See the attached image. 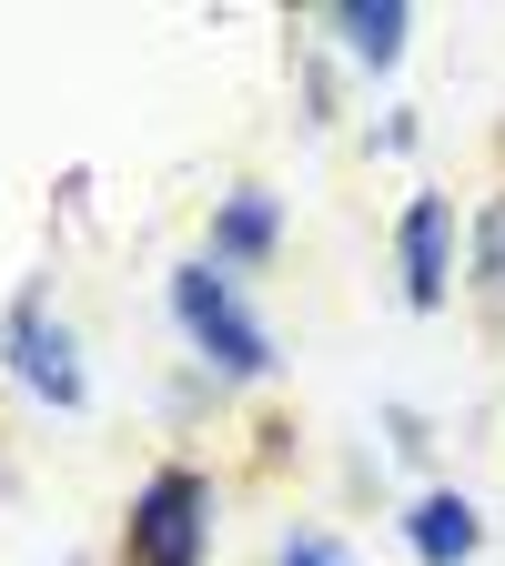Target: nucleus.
Segmentation results:
<instances>
[{
    "label": "nucleus",
    "instance_id": "2",
    "mask_svg": "<svg viewBox=\"0 0 505 566\" xmlns=\"http://www.w3.org/2000/svg\"><path fill=\"white\" fill-rule=\"evenodd\" d=\"M202 536H212V485L192 465H162L131 506V556L141 566H202Z\"/></svg>",
    "mask_w": 505,
    "mask_h": 566
},
{
    "label": "nucleus",
    "instance_id": "8",
    "mask_svg": "<svg viewBox=\"0 0 505 566\" xmlns=\"http://www.w3.org/2000/svg\"><path fill=\"white\" fill-rule=\"evenodd\" d=\"M475 283L505 294V202H485V223H475Z\"/></svg>",
    "mask_w": 505,
    "mask_h": 566
},
{
    "label": "nucleus",
    "instance_id": "5",
    "mask_svg": "<svg viewBox=\"0 0 505 566\" xmlns=\"http://www.w3.org/2000/svg\"><path fill=\"white\" fill-rule=\"evenodd\" d=\"M404 294L414 304H445V202L435 192L404 202Z\"/></svg>",
    "mask_w": 505,
    "mask_h": 566
},
{
    "label": "nucleus",
    "instance_id": "9",
    "mask_svg": "<svg viewBox=\"0 0 505 566\" xmlns=\"http://www.w3.org/2000/svg\"><path fill=\"white\" fill-rule=\"evenodd\" d=\"M273 566H354V546H334V536H294Z\"/></svg>",
    "mask_w": 505,
    "mask_h": 566
},
{
    "label": "nucleus",
    "instance_id": "7",
    "mask_svg": "<svg viewBox=\"0 0 505 566\" xmlns=\"http://www.w3.org/2000/svg\"><path fill=\"white\" fill-rule=\"evenodd\" d=\"M273 233H283L273 202H263V192H233L223 223H212V253H223V263H253V253H273Z\"/></svg>",
    "mask_w": 505,
    "mask_h": 566
},
{
    "label": "nucleus",
    "instance_id": "1",
    "mask_svg": "<svg viewBox=\"0 0 505 566\" xmlns=\"http://www.w3.org/2000/svg\"><path fill=\"white\" fill-rule=\"evenodd\" d=\"M172 314H182V334H192L223 375H263V365H273V334L243 314V294H233L212 263H182V273H172Z\"/></svg>",
    "mask_w": 505,
    "mask_h": 566
},
{
    "label": "nucleus",
    "instance_id": "4",
    "mask_svg": "<svg viewBox=\"0 0 505 566\" xmlns=\"http://www.w3.org/2000/svg\"><path fill=\"white\" fill-rule=\"evenodd\" d=\"M404 536H414V556H424V566H465V556L485 546V516L465 506V495H424V506L404 516Z\"/></svg>",
    "mask_w": 505,
    "mask_h": 566
},
{
    "label": "nucleus",
    "instance_id": "6",
    "mask_svg": "<svg viewBox=\"0 0 505 566\" xmlns=\"http://www.w3.org/2000/svg\"><path fill=\"white\" fill-rule=\"evenodd\" d=\"M334 31H344V51L354 61H394L404 51V31H414V11H404V0H344V11H334Z\"/></svg>",
    "mask_w": 505,
    "mask_h": 566
},
{
    "label": "nucleus",
    "instance_id": "3",
    "mask_svg": "<svg viewBox=\"0 0 505 566\" xmlns=\"http://www.w3.org/2000/svg\"><path fill=\"white\" fill-rule=\"evenodd\" d=\"M0 344H11V375H21L41 405H61V415H71V405L92 395V385H82V354H71V334H61V324H41V304H21Z\"/></svg>",
    "mask_w": 505,
    "mask_h": 566
}]
</instances>
